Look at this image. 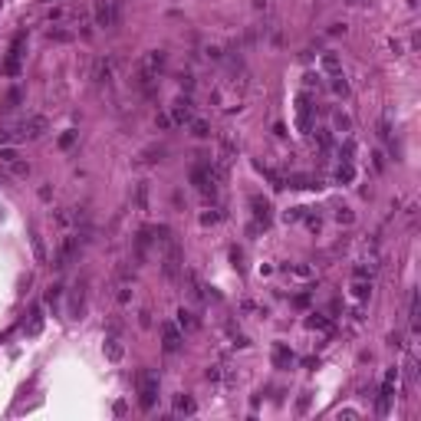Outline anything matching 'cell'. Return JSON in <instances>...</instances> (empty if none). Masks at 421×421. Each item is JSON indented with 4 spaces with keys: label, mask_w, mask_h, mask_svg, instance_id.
<instances>
[{
    "label": "cell",
    "mask_w": 421,
    "mask_h": 421,
    "mask_svg": "<svg viewBox=\"0 0 421 421\" xmlns=\"http://www.w3.org/2000/svg\"><path fill=\"white\" fill-rule=\"evenodd\" d=\"M155 402H158V375L155 372H142L138 375V405L148 411L155 408Z\"/></svg>",
    "instance_id": "1"
},
{
    "label": "cell",
    "mask_w": 421,
    "mask_h": 421,
    "mask_svg": "<svg viewBox=\"0 0 421 421\" xmlns=\"http://www.w3.org/2000/svg\"><path fill=\"white\" fill-rule=\"evenodd\" d=\"M395 385H398V369L392 366L388 372H385V378H382V388H378V405H375V411H378V415H388V411H392Z\"/></svg>",
    "instance_id": "2"
},
{
    "label": "cell",
    "mask_w": 421,
    "mask_h": 421,
    "mask_svg": "<svg viewBox=\"0 0 421 421\" xmlns=\"http://www.w3.org/2000/svg\"><path fill=\"white\" fill-rule=\"evenodd\" d=\"M313 93L310 89H303V93L296 96V125H299V132H303V135H310L313 132Z\"/></svg>",
    "instance_id": "3"
},
{
    "label": "cell",
    "mask_w": 421,
    "mask_h": 421,
    "mask_svg": "<svg viewBox=\"0 0 421 421\" xmlns=\"http://www.w3.org/2000/svg\"><path fill=\"white\" fill-rule=\"evenodd\" d=\"M270 201L266 198H260V194H254L250 198V214H254V224H250V234H260V230H266V224H270Z\"/></svg>",
    "instance_id": "4"
},
{
    "label": "cell",
    "mask_w": 421,
    "mask_h": 421,
    "mask_svg": "<svg viewBox=\"0 0 421 421\" xmlns=\"http://www.w3.org/2000/svg\"><path fill=\"white\" fill-rule=\"evenodd\" d=\"M118 23V0H96V26H112Z\"/></svg>",
    "instance_id": "5"
},
{
    "label": "cell",
    "mask_w": 421,
    "mask_h": 421,
    "mask_svg": "<svg viewBox=\"0 0 421 421\" xmlns=\"http://www.w3.org/2000/svg\"><path fill=\"white\" fill-rule=\"evenodd\" d=\"M168 115H171V125H185V122H191L194 118V102H191V96H178V99L171 102V112H168Z\"/></svg>",
    "instance_id": "6"
},
{
    "label": "cell",
    "mask_w": 421,
    "mask_h": 421,
    "mask_svg": "<svg viewBox=\"0 0 421 421\" xmlns=\"http://www.w3.org/2000/svg\"><path fill=\"white\" fill-rule=\"evenodd\" d=\"M79 254V237H73V234H66L59 240V250H56V260H53V266L56 270H63V266H69V260Z\"/></svg>",
    "instance_id": "7"
},
{
    "label": "cell",
    "mask_w": 421,
    "mask_h": 421,
    "mask_svg": "<svg viewBox=\"0 0 421 421\" xmlns=\"http://www.w3.org/2000/svg\"><path fill=\"white\" fill-rule=\"evenodd\" d=\"M273 369H293V362H296V355H293V349L286 346V342H273Z\"/></svg>",
    "instance_id": "8"
},
{
    "label": "cell",
    "mask_w": 421,
    "mask_h": 421,
    "mask_svg": "<svg viewBox=\"0 0 421 421\" xmlns=\"http://www.w3.org/2000/svg\"><path fill=\"white\" fill-rule=\"evenodd\" d=\"M165 277L168 280H178V270H181V250H178V244H171L168 240V254H165Z\"/></svg>",
    "instance_id": "9"
},
{
    "label": "cell",
    "mask_w": 421,
    "mask_h": 421,
    "mask_svg": "<svg viewBox=\"0 0 421 421\" xmlns=\"http://www.w3.org/2000/svg\"><path fill=\"white\" fill-rule=\"evenodd\" d=\"M161 346H165V352H178L181 349V329L174 326V322H165V326H161Z\"/></svg>",
    "instance_id": "10"
},
{
    "label": "cell",
    "mask_w": 421,
    "mask_h": 421,
    "mask_svg": "<svg viewBox=\"0 0 421 421\" xmlns=\"http://www.w3.org/2000/svg\"><path fill=\"white\" fill-rule=\"evenodd\" d=\"M333 181H336V185H352V181H355V165H352V161H339L336 171H333Z\"/></svg>",
    "instance_id": "11"
},
{
    "label": "cell",
    "mask_w": 421,
    "mask_h": 421,
    "mask_svg": "<svg viewBox=\"0 0 421 421\" xmlns=\"http://www.w3.org/2000/svg\"><path fill=\"white\" fill-rule=\"evenodd\" d=\"M349 290H352V299H355V303H369V296H372V280H359V277H355Z\"/></svg>",
    "instance_id": "12"
},
{
    "label": "cell",
    "mask_w": 421,
    "mask_h": 421,
    "mask_svg": "<svg viewBox=\"0 0 421 421\" xmlns=\"http://www.w3.org/2000/svg\"><path fill=\"white\" fill-rule=\"evenodd\" d=\"M333 132L349 135V132H352V115H349V112H342V109H336L333 112Z\"/></svg>",
    "instance_id": "13"
},
{
    "label": "cell",
    "mask_w": 421,
    "mask_h": 421,
    "mask_svg": "<svg viewBox=\"0 0 421 421\" xmlns=\"http://www.w3.org/2000/svg\"><path fill=\"white\" fill-rule=\"evenodd\" d=\"M23 132H26V138H40L46 132V118L43 115H33L30 122H23Z\"/></svg>",
    "instance_id": "14"
},
{
    "label": "cell",
    "mask_w": 421,
    "mask_h": 421,
    "mask_svg": "<svg viewBox=\"0 0 421 421\" xmlns=\"http://www.w3.org/2000/svg\"><path fill=\"white\" fill-rule=\"evenodd\" d=\"M198 411V405H194L191 395H178L174 398V415H194Z\"/></svg>",
    "instance_id": "15"
},
{
    "label": "cell",
    "mask_w": 421,
    "mask_h": 421,
    "mask_svg": "<svg viewBox=\"0 0 421 421\" xmlns=\"http://www.w3.org/2000/svg\"><path fill=\"white\" fill-rule=\"evenodd\" d=\"M122 355H125V349H122V342L112 336V339H105V359L109 362H122Z\"/></svg>",
    "instance_id": "16"
},
{
    "label": "cell",
    "mask_w": 421,
    "mask_h": 421,
    "mask_svg": "<svg viewBox=\"0 0 421 421\" xmlns=\"http://www.w3.org/2000/svg\"><path fill=\"white\" fill-rule=\"evenodd\" d=\"M319 66H322V73H329V76L342 73V63H339V56H336V53H322Z\"/></svg>",
    "instance_id": "17"
},
{
    "label": "cell",
    "mask_w": 421,
    "mask_h": 421,
    "mask_svg": "<svg viewBox=\"0 0 421 421\" xmlns=\"http://www.w3.org/2000/svg\"><path fill=\"white\" fill-rule=\"evenodd\" d=\"M96 82H112V59H99L96 63Z\"/></svg>",
    "instance_id": "18"
},
{
    "label": "cell",
    "mask_w": 421,
    "mask_h": 421,
    "mask_svg": "<svg viewBox=\"0 0 421 421\" xmlns=\"http://www.w3.org/2000/svg\"><path fill=\"white\" fill-rule=\"evenodd\" d=\"M178 326L191 333V329H198V316H194L191 310H185V306H181V310H178Z\"/></svg>",
    "instance_id": "19"
},
{
    "label": "cell",
    "mask_w": 421,
    "mask_h": 421,
    "mask_svg": "<svg viewBox=\"0 0 421 421\" xmlns=\"http://www.w3.org/2000/svg\"><path fill=\"white\" fill-rule=\"evenodd\" d=\"M339 161H355V138L346 135V142L339 145Z\"/></svg>",
    "instance_id": "20"
},
{
    "label": "cell",
    "mask_w": 421,
    "mask_h": 421,
    "mask_svg": "<svg viewBox=\"0 0 421 421\" xmlns=\"http://www.w3.org/2000/svg\"><path fill=\"white\" fill-rule=\"evenodd\" d=\"M283 185H290V188H319L313 178H306V174H290V178H286Z\"/></svg>",
    "instance_id": "21"
},
{
    "label": "cell",
    "mask_w": 421,
    "mask_h": 421,
    "mask_svg": "<svg viewBox=\"0 0 421 421\" xmlns=\"http://www.w3.org/2000/svg\"><path fill=\"white\" fill-rule=\"evenodd\" d=\"M191 135L194 138H211V125L204 118H191Z\"/></svg>",
    "instance_id": "22"
},
{
    "label": "cell",
    "mask_w": 421,
    "mask_h": 421,
    "mask_svg": "<svg viewBox=\"0 0 421 421\" xmlns=\"http://www.w3.org/2000/svg\"><path fill=\"white\" fill-rule=\"evenodd\" d=\"M306 326H310V329H319V333H329V316H322V313H313L310 319H306Z\"/></svg>",
    "instance_id": "23"
},
{
    "label": "cell",
    "mask_w": 421,
    "mask_h": 421,
    "mask_svg": "<svg viewBox=\"0 0 421 421\" xmlns=\"http://www.w3.org/2000/svg\"><path fill=\"white\" fill-rule=\"evenodd\" d=\"M329 86H333V93H336V96H342V99L349 96V82H346V76H342V73H336Z\"/></svg>",
    "instance_id": "24"
},
{
    "label": "cell",
    "mask_w": 421,
    "mask_h": 421,
    "mask_svg": "<svg viewBox=\"0 0 421 421\" xmlns=\"http://www.w3.org/2000/svg\"><path fill=\"white\" fill-rule=\"evenodd\" d=\"M316 138H319V148L322 152L333 148V129H319V132H316Z\"/></svg>",
    "instance_id": "25"
},
{
    "label": "cell",
    "mask_w": 421,
    "mask_h": 421,
    "mask_svg": "<svg viewBox=\"0 0 421 421\" xmlns=\"http://www.w3.org/2000/svg\"><path fill=\"white\" fill-rule=\"evenodd\" d=\"M30 316H33V319H30V326H26V336H37L40 329H43V313L37 310V313H30Z\"/></svg>",
    "instance_id": "26"
},
{
    "label": "cell",
    "mask_w": 421,
    "mask_h": 421,
    "mask_svg": "<svg viewBox=\"0 0 421 421\" xmlns=\"http://www.w3.org/2000/svg\"><path fill=\"white\" fill-rule=\"evenodd\" d=\"M336 221H339V224H355L352 207H339V211H336Z\"/></svg>",
    "instance_id": "27"
},
{
    "label": "cell",
    "mask_w": 421,
    "mask_h": 421,
    "mask_svg": "<svg viewBox=\"0 0 421 421\" xmlns=\"http://www.w3.org/2000/svg\"><path fill=\"white\" fill-rule=\"evenodd\" d=\"M303 214H306V207H290V211L283 214V221H286V224H293V221H303Z\"/></svg>",
    "instance_id": "28"
},
{
    "label": "cell",
    "mask_w": 421,
    "mask_h": 421,
    "mask_svg": "<svg viewBox=\"0 0 421 421\" xmlns=\"http://www.w3.org/2000/svg\"><path fill=\"white\" fill-rule=\"evenodd\" d=\"M303 221H306V227L313 230V234H319V227H322V221H319V214H303Z\"/></svg>",
    "instance_id": "29"
},
{
    "label": "cell",
    "mask_w": 421,
    "mask_h": 421,
    "mask_svg": "<svg viewBox=\"0 0 421 421\" xmlns=\"http://www.w3.org/2000/svg\"><path fill=\"white\" fill-rule=\"evenodd\" d=\"M50 40H56V43H69L73 33H69V30H50Z\"/></svg>",
    "instance_id": "30"
},
{
    "label": "cell",
    "mask_w": 421,
    "mask_h": 421,
    "mask_svg": "<svg viewBox=\"0 0 421 421\" xmlns=\"http://www.w3.org/2000/svg\"><path fill=\"white\" fill-rule=\"evenodd\" d=\"M20 99H23V96H20V89H10V93H7V109H17Z\"/></svg>",
    "instance_id": "31"
},
{
    "label": "cell",
    "mask_w": 421,
    "mask_h": 421,
    "mask_svg": "<svg viewBox=\"0 0 421 421\" xmlns=\"http://www.w3.org/2000/svg\"><path fill=\"white\" fill-rule=\"evenodd\" d=\"M20 155H17V148H7V145H4V148H0V161H7V165H10V161H17Z\"/></svg>",
    "instance_id": "32"
},
{
    "label": "cell",
    "mask_w": 421,
    "mask_h": 421,
    "mask_svg": "<svg viewBox=\"0 0 421 421\" xmlns=\"http://www.w3.org/2000/svg\"><path fill=\"white\" fill-rule=\"evenodd\" d=\"M303 89H319V76H316V73H306L303 76Z\"/></svg>",
    "instance_id": "33"
},
{
    "label": "cell",
    "mask_w": 421,
    "mask_h": 421,
    "mask_svg": "<svg viewBox=\"0 0 421 421\" xmlns=\"http://www.w3.org/2000/svg\"><path fill=\"white\" fill-rule=\"evenodd\" d=\"M10 168H13V174H20V178L30 174V165H23V161H10Z\"/></svg>",
    "instance_id": "34"
},
{
    "label": "cell",
    "mask_w": 421,
    "mask_h": 421,
    "mask_svg": "<svg viewBox=\"0 0 421 421\" xmlns=\"http://www.w3.org/2000/svg\"><path fill=\"white\" fill-rule=\"evenodd\" d=\"M155 125H158V129H171V115H165V112L155 115Z\"/></svg>",
    "instance_id": "35"
},
{
    "label": "cell",
    "mask_w": 421,
    "mask_h": 421,
    "mask_svg": "<svg viewBox=\"0 0 421 421\" xmlns=\"http://www.w3.org/2000/svg\"><path fill=\"white\" fill-rule=\"evenodd\" d=\"M372 161H375V171H385V155L382 152H372Z\"/></svg>",
    "instance_id": "36"
},
{
    "label": "cell",
    "mask_w": 421,
    "mask_h": 421,
    "mask_svg": "<svg viewBox=\"0 0 421 421\" xmlns=\"http://www.w3.org/2000/svg\"><path fill=\"white\" fill-rule=\"evenodd\" d=\"M217 217H221L217 211H207V214H201V224H204V227H207V224H217Z\"/></svg>",
    "instance_id": "37"
},
{
    "label": "cell",
    "mask_w": 421,
    "mask_h": 421,
    "mask_svg": "<svg viewBox=\"0 0 421 421\" xmlns=\"http://www.w3.org/2000/svg\"><path fill=\"white\" fill-rule=\"evenodd\" d=\"M73 142H76V132H66V135L59 138V145H63V148H69V145H73Z\"/></svg>",
    "instance_id": "38"
},
{
    "label": "cell",
    "mask_w": 421,
    "mask_h": 421,
    "mask_svg": "<svg viewBox=\"0 0 421 421\" xmlns=\"http://www.w3.org/2000/svg\"><path fill=\"white\" fill-rule=\"evenodd\" d=\"M336 415H339V418H359V411H355V408H339Z\"/></svg>",
    "instance_id": "39"
},
{
    "label": "cell",
    "mask_w": 421,
    "mask_h": 421,
    "mask_svg": "<svg viewBox=\"0 0 421 421\" xmlns=\"http://www.w3.org/2000/svg\"><path fill=\"white\" fill-rule=\"evenodd\" d=\"M132 299V293H129V286H118V303H129Z\"/></svg>",
    "instance_id": "40"
},
{
    "label": "cell",
    "mask_w": 421,
    "mask_h": 421,
    "mask_svg": "<svg viewBox=\"0 0 421 421\" xmlns=\"http://www.w3.org/2000/svg\"><path fill=\"white\" fill-rule=\"evenodd\" d=\"M329 33H333V37H339V33H346V26H342V23H333V26H329Z\"/></svg>",
    "instance_id": "41"
},
{
    "label": "cell",
    "mask_w": 421,
    "mask_h": 421,
    "mask_svg": "<svg viewBox=\"0 0 421 421\" xmlns=\"http://www.w3.org/2000/svg\"><path fill=\"white\" fill-rule=\"evenodd\" d=\"M0 7H4V0H0Z\"/></svg>",
    "instance_id": "42"
}]
</instances>
